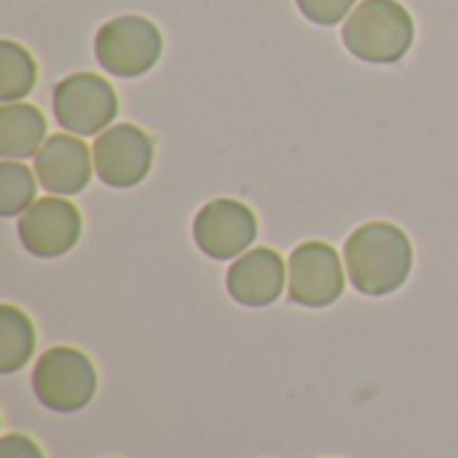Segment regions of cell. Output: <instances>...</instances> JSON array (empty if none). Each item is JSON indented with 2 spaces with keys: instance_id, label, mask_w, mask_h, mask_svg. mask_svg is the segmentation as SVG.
Wrapping results in <instances>:
<instances>
[{
  "instance_id": "6",
  "label": "cell",
  "mask_w": 458,
  "mask_h": 458,
  "mask_svg": "<svg viewBox=\"0 0 458 458\" xmlns=\"http://www.w3.org/2000/svg\"><path fill=\"white\" fill-rule=\"evenodd\" d=\"M344 263L327 242H306L287 260L290 301L306 309H327L344 295Z\"/></svg>"
},
{
  "instance_id": "3",
  "label": "cell",
  "mask_w": 458,
  "mask_h": 458,
  "mask_svg": "<svg viewBox=\"0 0 458 458\" xmlns=\"http://www.w3.org/2000/svg\"><path fill=\"white\" fill-rule=\"evenodd\" d=\"M32 392L51 413H78L97 394L94 362L72 346H54L35 362Z\"/></svg>"
},
{
  "instance_id": "14",
  "label": "cell",
  "mask_w": 458,
  "mask_h": 458,
  "mask_svg": "<svg viewBox=\"0 0 458 458\" xmlns=\"http://www.w3.org/2000/svg\"><path fill=\"white\" fill-rule=\"evenodd\" d=\"M38 81V64L32 54L13 43L0 40V99L5 102H21Z\"/></svg>"
},
{
  "instance_id": "16",
  "label": "cell",
  "mask_w": 458,
  "mask_h": 458,
  "mask_svg": "<svg viewBox=\"0 0 458 458\" xmlns=\"http://www.w3.org/2000/svg\"><path fill=\"white\" fill-rule=\"evenodd\" d=\"M295 3L309 21H314L319 27H333V24L344 21V16L352 13L357 0H295Z\"/></svg>"
},
{
  "instance_id": "8",
  "label": "cell",
  "mask_w": 458,
  "mask_h": 458,
  "mask_svg": "<svg viewBox=\"0 0 458 458\" xmlns=\"http://www.w3.org/2000/svg\"><path fill=\"white\" fill-rule=\"evenodd\" d=\"M258 239L255 212L236 199H215L193 220V242L212 260H233Z\"/></svg>"
},
{
  "instance_id": "9",
  "label": "cell",
  "mask_w": 458,
  "mask_h": 458,
  "mask_svg": "<svg viewBox=\"0 0 458 458\" xmlns=\"http://www.w3.org/2000/svg\"><path fill=\"white\" fill-rule=\"evenodd\" d=\"M83 231L81 212L67 199H38L19 220L21 247L43 260L67 255Z\"/></svg>"
},
{
  "instance_id": "15",
  "label": "cell",
  "mask_w": 458,
  "mask_h": 458,
  "mask_svg": "<svg viewBox=\"0 0 458 458\" xmlns=\"http://www.w3.org/2000/svg\"><path fill=\"white\" fill-rule=\"evenodd\" d=\"M38 174L24 166V161H8L0 164V217H16L24 215L35 204V188Z\"/></svg>"
},
{
  "instance_id": "5",
  "label": "cell",
  "mask_w": 458,
  "mask_h": 458,
  "mask_svg": "<svg viewBox=\"0 0 458 458\" xmlns=\"http://www.w3.org/2000/svg\"><path fill=\"white\" fill-rule=\"evenodd\" d=\"M115 115L118 94L102 75L72 72L54 89V118L67 134H102Z\"/></svg>"
},
{
  "instance_id": "12",
  "label": "cell",
  "mask_w": 458,
  "mask_h": 458,
  "mask_svg": "<svg viewBox=\"0 0 458 458\" xmlns=\"http://www.w3.org/2000/svg\"><path fill=\"white\" fill-rule=\"evenodd\" d=\"M43 113L27 102H5L0 107V156L8 161L35 158L48 140Z\"/></svg>"
},
{
  "instance_id": "13",
  "label": "cell",
  "mask_w": 458,
  "mask_h": 458,
  "mask_svg": "<svg viewBox=\"0 0 458 458\" xmlns=\"http://www.w3.org/2000/svg\"><path fill=\"white\" fill-rule=\"evenodd\" d=\"M35 352L32 319L16 306H0V373L11 376L21 370Z\"/></svg>"
},
{
  "instance_id": "2",
  "label": "cell",
  "mask_w": 458,
  "mask_h": 458,
  "mask_svg": "<svg viewBox=\"0 0 458 458\" xmlns=\"http://www.w3.org/2000/svg\"><path fill=\"white\" fill-rule=\"evenodd\" d=\"M413 16L397 0H362L344 24V46L362 62L394 64L413 46Z\"/></svg>"
},
{
  "instance_id": "17",
  "label": "cell",
  "mask_w": 458,
  "mask_h": 458,
  "mask_svg": "<svg viewBox=\"0 0 458 458\" xmlns=\"http://www.w3.org/2000/svg\"><path fill=\"white\" fill-rule=\"evenodd\" d=\"M0 458H46L35 440L27 435H5L0 440Z\"/></svg>"
},
{
  "instance_id": "10",
  "label": "cell",
  "mask_w": 458,
  "mask_h": 458,
  "mask_svg": "<svg viewBox=\"0 0 458 458\" xmlns=\"http://www.w3.org/2000/svg\"><path fill=\"white\" fill-rule=\"evenodd\" d=\"M94 153L75 134H51L35 156V174L43 191L75 196L91 182Z\"/></svg>"
},
{
  "instance_id": "7",
  "label": "cell",
  "mask_w": 458,
  "mask_h": 458,
  "mask_svg": "<svg viewBox=\"0 0 458 458\" xmlns=\"http://www.w3.org/2000/svg\"><path fill=\"white\" fill-rule=\"evenodd\" d=\"M91 153L97 177L118 191L140 185L153 166V140L131 123H118L97 134Z\"/></svg>"
},
{
  "instance_id": "1",
  "label": "cell",
  "mask_w": 458,
  "mask_h": 458,
  "mask_svg": "<svg viewBox=\"0 0 458 458\" xmlns=\"http://www.w3.org/2000/svg\"><path fill=\"white\" fill-rule=\"evenodd\" d=\"M349 282L368 298L397 293L413 271V244L392 223H368L357 228L344 250Z\"/></svg>"
},
{
  "instance_id": "4",
  "label": "cell",
  "mask_w": 458,
  "mask_h": 458,
  "mask_svg": "<svg viewBox=\"0 0 458 458\" xmlns=\"http://www.w3.org/2000/svg\"><path fill=\"white\" fill-rule=\"evenodd\" d=\"M164 48L161 30L145 16H115L97 30L94 54L115 78H140L156 67Z\"/></svg>"
},
{
  "instance_id": "11",
  "label": "cell",
  "mask_w": 458,
  "mask_h": 458,
  "mask_svg": "<svg viewBox=\"0 0 458 458\" xmlns=\"http://www.w3.org/2000/svg\"><path fill=\"white\" fill-rule=\"evenodd\" d=\"M287 284V263L279 252L268 247H258L236 258L228 268L225 287L228 295L247 309H266L279 301Z\"/></svg>"
}]
</instances>
